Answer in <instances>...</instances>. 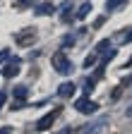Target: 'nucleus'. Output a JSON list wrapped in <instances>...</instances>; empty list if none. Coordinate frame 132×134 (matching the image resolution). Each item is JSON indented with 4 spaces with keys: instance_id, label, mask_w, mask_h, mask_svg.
<instances>
[{
    "instance_id": "1",
    "label": "nucleus",
    "mask_w": 132,
    "mask_h": 134,
    "mask_svg": "<svg viewBox=\"0 0 132 134\" xmlns=\"http://www.w3.org/2000/svg\"><path fill=\"white\" fill-rule=\"evenodd\" d=\"M51 65L55 67L58 72H62V74L72 70V62H70V58H65V53H55V55L51 58Z\"/></svg>"
},
{
    "instance_id": "2",
    "label": "nucleus",
    "mask_w": 132,
    "mask_h": 134,
    "mask_svg": "<svg viewBox=\"0 0 132 134\" xmlns=\"http://www.w3.org/2000/svg\"><path fill=\"white\" fill-rule=\"evenodd\" d=\"M36 41V29H24L17 34V46H31Z\"/></svg>"
},
{
    "instance_id": "3",
    "label": "nucleus",
    "mask_w": 132,
    "mask_h": 134,
    "mask_svg": "<svg viewBox=\"0 0 132 134\" xmlns=\"http://www.w3.org/2000/svg\"><path fill=\"white\" fill-rule=\"evenodd\" d=\"M75 108H77V110H82V113H87V115L98 110V105L94 103V100H89V98H79L77 103H75Z\"/></svg>"
},
{
    "instance_id": "4",
    "label": "nucleus",
    "mask_w": 132,
    "mask_h": 134,
    "mask_svg": "<svg viewBox=\"0 0 132 134\" xmlns=\"http://www.w3.org/2000/svg\"><path fill=\"white\" fill-rule=\"evenodd\" d=\"M53 122H55V113H51V115H43L41 120L36 122V129H39V132H46V129L51 127Z\"/></svg>"
},
{
    "instance_id": "5",
    "label": "nucleus",
    "mask_w": 132,
    "mask_h": 134,
    "mask_svg": "<svg viewBox=\"0 0 132 134\" xmlns=\"http://www.w3.org/2000/svg\"><path fill=\"white\" fill-rule=\"evenodd\" d=\"M58 96H65V98H67V96H75V84L72 81L60 84V86H58Z\"/></svg>"
},
{
    "instance_id": "6",
    "label": "nucleus",
    "mask_w": 132,
    "mask_h": 134,
    "mask_svg": "<svg viewBox=\"0 0 132 134\" xmlns=\"http://www.w3.org/2000/svg\"><path fill=\"white\" fill-rule=\"evenodd\" d=\"M17 72H19V58H12V65L10 67H5V77H17Z\"/></svg>"
},
{
    "instance_id": "7",
    "label": "nucleus",
    "mask_w": 132,
    "mask_h": 134,
    "mask_svg": "<svg viewBox=\"0 0 132 134\" xmlns=\"http://www.w3.org/2000/svg\"><path fill=\"white\" fill-rule=\"evenodd\" d=\"M91 12V3H84V5H82L79 10H77V19H84V17Z\"/></svg>"
},
{
    "instance_id": "8",
    "label": "nucleus",
    "mask_w": 132,
    "mask_h": 134,
    "mask_svg": "<svg viewBox=\"0 0 132 134\" xmlns=\"http://www.w3.org/2000/svg\"><path fill=\"white\" fill-rule=\"evenodd\" d=\"M36 12H39V14H51V12H53V5H51V3L39 5V7H36Z\"/></svg>"
},
{
    "instance_id": "9",
    "label": "nucleus",
    "mask_w": 132,
    "mask_h": 134,
    "mask_svg": "<svg viewBox=\"0 0 132 134\" xmlns=\"http://www.w3.org/2000/svg\"><path fill=\"white\" fill-rule=\"evenodd\" d=\"M14 98L24 100V98H27V86H17V89H14Z\"/></svg>"
},
{
    "instance_id": "10",
    "label": "nucleus",
    "mask_w": 132,
    "mask_h": 134,
    "mask_svg": "<svg viewBox=\"0 0 132 134\" xmlns=\"http://www.w3.org/2000/svg\"><path fill=\"white\" fill-rule=\"evenodd\" d=\"M125 3V0H106V10H115V7H120Z\"/></svg>"
},
{
    "instance_id": "11",
    "label": "nucleus",
    "mask_w": 132,
    "mask_h": 134,
    "mask_svg": "<svg viewBox=\"0 0 132 134\" xmlns=\"http://www.w3.org/2000/svg\"><path fill=\"white\" fill-rule=\"evenodd\" d=\"M62 22H72V10L70 7H62Z\"/></svg>"
},
{
    "instance_id": "12",
    "label": "nucleus",
    "mask_w": 132,
    "mask_h": 134,
    "mask_svg": "<svg viewBox=\"0 0 132 134\" xmlns=\"http://www.w3.org/2000/svg\"><path fill=\"white\" fill-rule=\"evenodd\" d=\"M94 65H96V55H89V58L84 60V67L89 70V67H94Z\"/></svg>"
},
{
    "instance_id": "13",
    "label": "nucleus",
    "mask_w": 132,
    "mask_h": 134,
    "mask_svg": "<svg viewBox=\"0 0 132 134\" xmlns=\"http://www.w3.org/2000/svg\"><path fill=\"white\" fill-rule=\"evenodd\" d=\"M98 127H101V122H96V125H91V127H87V129H84V134H94V132H96Z\"/></svg>"
},
{
    "instance_id": "14",
    "label": "nucleus",
    "mask_w": 132,
    "mask_h": 134,
    "mask_svg": "<svg viewBox=\"0 0 132 134\" xmlns=\"http://www.w3.org/2000/svg\"><path fill=\"white\" fill-rule=\"evenodd\" d=\"M72 43H75V36H65V41H62V46H65V48L72 46Z\"/></svg>"
},
{
    "instance_id": "15",
    "label": "nucleus",
    "mask_w": 132,
    "mask_h": 134,
    "mask_svg": "<svg viewBox=\"0 0 132 134\" xmlns=\"http://www.w3.org/2000/svg\"><path fill=\"white\" fill-rule=\"evenodd\" d=\"M5 98H7V93H0V108L5 105Z\"/></svg>"
},
{
    "instance_id": "16",
    "label": "nucleus",
    "mask_w": 132,
    "mask_h": 134,
    "mask_svg": "<svg viewBox=\"0 0 132 134\" xmlns=\"http://www.w3.org/2000/svg\"><path fill=\"white\" fill-rule=\"evenodd\" d=\"M123 41H132V29H130V31L125 34V38H123Z\"/></svg>"
},
{
    "instance_id": "17",
    "label": "nucleus",
    "mask_w": 132,
    "mask_h": 134,
    "mask_svg": "<svg viewBox=\"0 0 132 134\" xmlns=\"http://www.w3.org/2000/svg\"><path fill=\"white\" fill-rule=\"evenodd\" d=\"M0 134H10V129L7 127H0Z\"/></svg>"
},
{
    "instance_id": "18",
    "label": "nucleus",
    "mask_w": 132,
    "mask_h": 134,
    "mask_svg": "<svg viewBox=\"0 0 132 134\" xmlns=\"http://www.w3.org/2000/svg\"><path fill=\"white\" fill-rule=\"evenodd\" d=\"M130 81H132V77H130Z\"/></svg>"
}]
</instances>
